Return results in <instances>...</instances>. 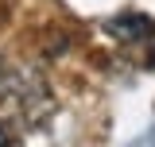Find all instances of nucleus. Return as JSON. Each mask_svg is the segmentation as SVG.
Listing matches in <instances>:
<instances>
[{
	"label": "nucleus",
	"mask_w": 155,
	"mask_h": 147,
	"mask_svg": "<svg viewBox=\"0 0 155 147\" xmlns=\"http://www.w3.org/2000/svg\"><path fill=\"white\" fill-rule=\"evenodd\" d=\"M8 139H12V132H8V128H4V124H0V147L8 143Z\"/></svg>",
	"instance_id": "3"
},
{
	"label": "nucleus",
	"mask_w": 155,
	"mask_h": 147,
	"mask_svg": "<svg viewBox=\"0 0 155 147\" xmlns=\"http://www.w3.org/2000/svg\"><path fill=\"white\" fill-rule=\"evenodd\" d=\"M105 31L116 43H147V39H155V19L143 12H120L105 23Z\"/></svg>",
	"instance_id": "2"
},
{
	"label": "nucleus",
	"mask_w": 155,
	"mask_h": 147,
	"mask_svg": "<svg viewBox=\"0 0 155 147\" xmlns=\"http://www.w3.org/2000/svg\"><path fill=\"white\" fill-rule=\"evenodd\" d=\"M0 105L8 112H19L27 124H43L54 109V97H51V85L39 74V66L12 58L0 66Z\"/></svg>",
	"instance_id": "1"
}]
</instances>
